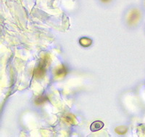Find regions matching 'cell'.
<instances>
[{
	"label": "cell",
	"mask_w": 145,
	"mask_h": 137,
	"mask_svg": "<svg viewBox=\"0 0 145 137\" xmlns=\"http://www.w3.org/2000/svg\"><path fill=\"white\" fill-rule=\"evenodd\" d=\"M79 43L81 46L87 48L91 45V40L89 38H86V37H83V38L80 39Z\"/></svg>",
	"instance_id": "cell-7"
},
{
	"label": "cell",
	"mask_w": 145,
	"mask_h": 137,
	"mask_svg": "<svg viewBox=\"0 0 145 137\" xmlns=\"http://www.w3.org/2000/svg\"><path fill=\"white\" fill-rule=\"evenodd\" d=\"M140 18V13L137 9H134L130 12L128 16V23L129 25H134L138 22Z\"/></svg>",
	"instance_id": "cell-2"
},
{
	"label": "cell",
	"mask_w": 145,
	"mask_h": 137,
	"mask_svg": "<svg viewBox=\"0 0 145 137\" xmlns=\"http://www.w3.org/2000/svg\"><path fill=\"white\" fill-rule=\"evenodd\" d=\"M103 127H104V123H103V122H102L100 120H96L94 122H93L91 123V125L90 126V130L92 132H96V131H98V130H101Z\"/></svg>",
	"instance_id": "cell-4"
},
{
	"label": "cell",
	"mask_w": 145,
	"mask_h": 137,
	"mask_svg": "<svg viewBox=\"0 0 145 137\" xmlns=\"http://www.w3.org/2000/svg\"><path fill=\"white\" fill-rule=\"evenodd\" d=\"M67 73H68V69H67L66 66L63 64L59 65L54 70V74L57 78L63 77L67 74Z\"/></svg>",
	"instance_id": "cell-3"
},
{
	"label": "cell",
	"mask_w": 145,
	"mask_h": 137,
	"mask_svg": "<svg viewBox=\"0 0 145 137\" xmlns=\"http://www.w3.org/2000/svg\"><path fill=\"white\" fill-rule=\"evenodd\" d=\"M46 101H48V98L46 96L44 95H41V96H39L35 99V103L37 105H40V104H42L46 102Z\"/></svg>",
	"instance_id": "cell-6"
},
{
	"label": "cell",
	"mask_w": 145,
	"mask_h": 137,
	"mask_svg": "<svg viewBox=\"0 0 145 137\" xmlns=\"http://www.w3.org/2000/svg\"><path fill=\"white\" fill-rule=\"evenodd\" d=\"M63 120L65 122L68 124H71V125H73V124L76 123V117L73 114H64L63 116Z\"/></svg>",
	"instance_id": "cell-5"
},
{
	"label": "cell",
	"mask_w": 145,
	"mask_h": 137,
	"mask_svg": "<svg viewBox=\"0 0 145 137\" xmlns=\"http://www.w3.org/2000/svg\"><path fill=\"white\" fill-rule=\"evenodd\" d=\"M127 130H128V128L126 127L123 126H118L116 128V132L118 133L119 134H124L127 132Z\"/></svg>",
	"instance_id": "cell-8"
},
{
	"label": "cell",
	"mask_w": 145,
	"mask_h": 137,
	"mask_svg": "<svg viewBox=\"0 0 145 137\" xmlns=\"http://www.w3.org/2000/svg\"><path fill=\"white\" fill-rule=\"evenodd\" d=\"M100 1L102 2V3L107 4V3H110L112 0H100Z\"/></svg>",
	"instance_id": "cell-9"
},
{
	"label": "cell",
	"mask_w": 145,
	"mask_h": 137,
	"mask_svg": "<svg viewBox=\"0 0 145 137\" xmlns=\"http://www.w3.org/2000/svg\"><path fill=\"white\" fill-rule=\"evenodd\" d=\"M50 57H49L48 55H46L45 56H44L43 58H41L39 66L33 71V76L36 79H41V78L43 77L45 74L46 66L50 64Z\"/></svg>",
	"instance_id": "cell-1"
}]
</instances>
